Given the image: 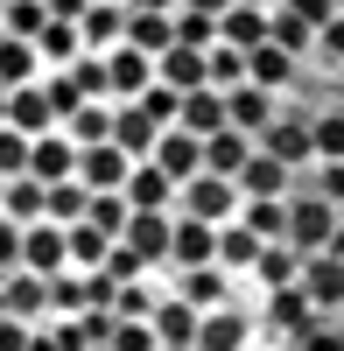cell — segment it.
Returning <instances> with one entry per match:
<instances>
[{
    "mask_svg": "<svg viewBox=\"0 0 344 351\" xmlns=\"http://www.w3.org/2000/svg\"><path fill=\"white\" fill-rule=\"evenodd\" d=\"M197 260H211V225L176 211L169 218V267H197Z\"/></svg>",
    "mask_w": 344,
    "mask_h": 351,
    "instance_id": "603a6c76",
    "label": "cell"
},
{
    "mask_svg": "<svg viewBox=\"0 0 344 351\" xmlns=\"http://www.w3.org/2000/svg\"><path fill=\"white\" fill-rule=\"evenodd\" d=\"M42 218H56V225L84 218V183H77V176H56V183H42Z\"/></svg>",
    "mask_w": 344,
    "mask_h": 351,
    "instance_id": "d590c367",
    "label": "cell"
},
{
    "mask_svg": "<svg viewBox=\"0 0 344 351\" xmlns=\"http://www.w3.org/2000/svg\"><path fill=\"white\" fill-rule=\"evenodd\" d=\"M8 267H21V225L0 211V274H8Z\"/></svg>",
    "mask_w": 344,
    "mask_h": 351,
    "instance_id": "f6af8a7d",
    "label": "cell"
},
{
    "mask_svg": "<svg viewBox=\"0 0 344 351\" xmlns=\"http://www.w3.org/2000/svg\"><path fill=\"white\" fill-rule=\"evenodd\" d=\"M64 134H71V141H106V134H112V106H106V99H77V106L64 112Z\"/></svg>",
    "mask_w": 344,
    "mask_h": 351,
    "instance_id": "836d02e7",
    "label": "cell"
},
{
    "mask_svg": "<svg viewBox=\"0 0 344 351\" xmlns=\"http://www.w3.org/2000/svg\"><path fill=\"white\" fill-rule=\"evenodd\" d=\"M28 169V134L0 120V176H21Z\"/></svg>",
    "mask_w": 344,
    "mask_h": 351,
    "instance_id": "ee69618b",
    "label": "cell"
},
{
    "mask_svg": "<svg viewBox=\"0 0 344 351\" xmlns=\"http://www.w3.org/2000/svg\"><path fill=\"white\" fill-rule=\"evenodd\" d=\"M176 43H190V49L218 43V14H204V8H183V0H176Z\"/></svg>",
    "mask_w": 344,
    "mask_h": 351,
    "instance_id": "60d3db41",
    "label": "cell"
},
{
    "mask_svg": "<svg viewBox=\"0 0 344 351\" xmlns=\"http://www.w3.org/2000/svg\"><path fill=\"white\" fill-rule=\"evenodd\" d=\"M155 351H190V344H155Z\"/></svg>",
    "mask_w": 344,
    "mask_h": 351,
    "instance_id": "816d5d0a",
    "label": "cell"
},
{
    "mask_svg": "<svg viewBox=\"0 0 344 351\" xmlns=\"http://www.w3.org/2000/svg\"><path fill=\"white\" fill-rule=\"evenodd\" d=\"M267 43H281V49H295L302 56V64H309V43H317V28H309L295 8H288V0H274V8H267Z\"/></svg>",
    "mask_w": 344,
    "mask_h": 351,
    "instance_id": "4dcf8cb0",
    "label": "cell"
},
{
    "mask_svg": "<svg viewBox=\"0 0 344 351\" xmlns=\"http://www.w3.org/2000/svg\"><path fill=\"white\" fill-rule=\"evenodd\" d=\"M127 8H176V0H127Z\"/></svg>",
    "mask_w": 344,
    "mask_h": 351,
    "instance_id": "681fc988",
    "label": "cell"
},
{
    "mask_svg": "<svg viewBox=\"0 0 344 351\" xmlns=\"http://www.w3.org/2000/svg\"><path fill=\"white\" fill-rule=\"evenodd\" d=\"M253 8H274V0H253Z\"/></svg>",
    "mask_w": 344,
    "mask_h": 351,
    "instance_id": "f5cc1de1",
    "label": "cell"
},
{
    "mask_svg": "<svg viewBox=\"0 0 344 351\" xmlns=\"http://www.w3.org/2000/svg\"><path fill=\"white\" fill-rule=\"evenodd\" d=\"M309 64H323V71H344V14L330 8L317 21V43H309Z\"/></svg>",
    "mask_w": 344,
    "mask_h": 351,
    "instance_id": "74e56055",
    "label": "cell"
},
{
    "mask_svg": "<svg viewBox=\"0 0 344 351\" xmlns=\"http://www.w3.org/2000/svg\"><path fill=\"white\" fill-rule=\"evenodd\" d=\"M295 267H302V253L288 246V239H260V253H253V281L260 288H281V281H295Z\"/></svg>",
    "mask_w": 344,
    "mask_h": 351,
    "instance_id": "f1b7e54d",
    "label": "cell"
},
{
    "mask_svg": "<svg viewBox=\"0 0 344 351\" xmlns=\"http://www.w3.org/2000/svg\"><path fill=\"white\" fill-rule=\"evenodd\" d=\"M155 77H162V84H176V92L204 84V49H190V43H169V49H155Z\"/></svg>",
    "mask_w": 344,
    "mask_h": 351,
    "instance_id": "4316f807",
    "label": "cell"
},
{
    "mask_svg": "<svg viewBox=\"0 0 344 351\" xmlns=\"http://www.w3.org/2000/svg\"><path fill=\"white\" fill-rule=\"evenodd\" d=\"M134 106L148 112L155 127H176V106H183V92H176V84H162V77H148V84L134 92Z\"/></svg>",
    "mask_w": 344,
    "mask_h": 351,
    "instance_id": "f35d334b",
    "label": "cell"
},
{
    "mask_svg": "<svg viewBox=\"0 0 344 351\" xmlns=\"http://www.w3.org/2000/svg\"><path fill=\"white\" fill-rule=\"evenodd\" d=\"M120 28H127V0H84V14H77V43L84 49H112Z\"/></svg>",
    "mask_w": 344,
    "mask_h": 351,
    "instance_id": "ac0fdd59",
    "label": "cell"
},
{
    "mask_svg": "<svg viewBox=\"0 0 344 351\" xmlns=\"http://www.w3.org/2000/svg\"><path fill=\"white\" fill-rule=\"evenodd\" d=\"M84 218H92L106 239H120V225H127V197H120V190H84Z\"/></svg>",
    "mask_w": 344,
    "mask_h": 351,
    "instance_id": "ab89813d",
    "label": "cell"
},
{
    "mask_svg": "<svg viewBox=\"0 0 344 351\" xmlns=\"http://www.w3.org/2000/svg\"><path fill=\"white\" fill-rule=\"evenodd\" d=\"M323 253H337V260H344V211H337V225H330V239H323Z\"/></svg>",
    "mask_w": 344,
    "mask_h": 351,
    "instance_id": "c3c4849f",
    "label": "cell"
},
{
    "mask_svg": "<svg viewBox=\"0 0 344 351\" xmlns=\"http://www.w3.org/2000/svg\"><path fill=\"white\" fill-rule=\"evenodd\" d=\"M274 106H281V92H267V84H253V77L225 84V120L246 127V134H260V127L274 120Z\"/></svg>",
    "mask_w": 344,
    "mask_h": 351,
    "instance_id": "4fadbf2b",
    "label": "cell"
},
{
    "mask_svg": "<svg viewBox=\"0 0 344 351\" xmlns=\"http://www.w3.org/2000/svg\"><path fill=\"white\" fill-rule=\"evenodd\" d=\"M8 127H21V134H42V127H56V112H49V99H42V84H36V77L8 84Z\"/></svg>",
    "mask_w": 344,
    "mask_h": 351,
    "instance_id": "cb8c5ba5",
    "label": "cell"
},
{
    "mask_svg": "<svg viewBox=\"0 0 344 351\" xmlns=\"http://www.w3.org/2000/svg\"><path fill=\"white\" fill-rule=\"evenodd\" d=\"M246 337H253V309H232V295H225V302H211L197 316L190 351H246Z\"/></svg>",
    "mask_w": 344,
    "mask_h": 351,
    "instance_id": "277c9868",
    "label": "cell"
},
{
    "mask_svg": "<svg viewBox=\"0 0 344 351\" xmlns=\"http://www.w3.org/2000/svg\"><path fill=\"white\" fill-rule=\"evenodd\" d=\"M176 127H190V134L225 127V92H218V84H190V92H183V106H176Z\"/></svg>",
    "mask_w": 344,
    "mask_h": 351,
    "instance_id": "d4e9b609",
    "label": "cell"
},
{
    "mask_svg": "<svg viewBox=\"0 0 344 351\" xmlns=\"http://www.w3.org/2000/svg\"><path fill=\"white\" fill-rule=\"evenodd\" d=\"M0 316H8V295H0Z\"/></svg>",
    "mask_w": 344,
    "mask_h": 351,
    "instance_id": "db71d44e",
    "label": "cell"
},
{
    "mask_svg": "<svg viewBox=\"0 0 344 351\" xmlns=\"http://www.w3.org/2000/svg\"><path fill=\"white\" fill-rule=\"evenodd\" d=\"M120 197H127V211H176V183L140 155V162H127V183H120Z\"/></svg>",
    "mask_w": 344,
    "mask_h": 351,
    "instance_id": "30bf717a",
    "label": "cell"
},
{
    "mask_svg": "<svg viewBox=\"0 0 344 351\" xmlns=\"http://www.w3.org/2000/svg\"><path fill=\"white\" fill-rule=\"evenodd\" d=\"M176 295H183L190 309H211V302H225V295H232V274H225L218 260H197V267H176Z\"/></svg>",
    "mask_w": 344,
    "mask_h": 351,
    "instance_id": "2e32d148",
    "label": "cell"
},
{
    "mask_svg": "<svg viewBox=\"0 0 344 351\" xmlns=\"http://www.w3.org/2000/svg\"><path fill=\"white\" fill-rule=\"evenodd\" d=\"M169 218H176V211H127L120 246L140 260V267H162V260H169Z\"/></svg>",
    "mask_w": 344,
    "mask_h": 351,
    "instance_id": "8992f818",
    "label": "cell"
},
{
    "mask_svg": "<svg viewBox=\"0 0 344 351\" xmlns=\"http://www.w3.org/2000/svg\"><path fill=\"white\" fill-rule=\"evenodd\" d=\"M28 176H42V183H56V176H77V141H71L64 127L28 134Z\"/></svg>",
    "mask_w": 344,
    "mask_h": 351,
    "instance_id": "8fae6325",
    "label": "cell"
},
{
    "mask_svg": "<svg viewBox=\"0 0 344 351\" xmlns=\"http://www.w3.org/2000/svg\"><path fill=\"white\" fill-rule=\"evenodd\" d=\"M218 43H232V49L267 43V8H253V0H225V8H218Z\"/></svg>",
    "mask_w": 344,
    "mask_h": 351,
    "instance_id": "ffe728a7",
    "label": "cell"
},
{
    "mask_svg": "<svg viewBox=\"0 0 344 351\" xmlns=\"http://www.w3.org/2000/svg\"><path fill=\"white\" fill-rule=\"evenodd\" d=\"M36 71H42L36 43H28V36H8V28H0V84H21V77H36Z\"/></svg>",
    "mask_w": 344,
    "mask_h": 351,
    "instance_id": "e575fe53",
    "label": "cell"
},
{
    "mask_svg": "<svg viewBox=\"0 0 344 351\" xmlns=\"http://www.w3.org/2000/svg\"><path fill=\"white\" fill-rule=\"evenodd\" d=\"M330 225H337V204H330L323 190H309V183H302V197L288 190V246H295V253H317V246L330 239Z\"/></svg>",
    "mask_w": 344,
    "mask_h": 351,
    "instance_id": "3957f363",
    "label": "cell"
},
{
    "mask_svg": "<svg viewBox=\"0 0 344 351\" xmlns=\"http://www.w3.org/2000/svg\"><path fill=\"white\" fill-rule=\"evenodd\" d=\"M246 148H253V134L225 120V127H211V134H204V169H218V176H232V169L246 162Z\"/></svg>",
    "mask_w": 344,
    "mask_h": 351,
    "instance_id": "f546056e",
    "label": "cell"
},
{
    "mask_svg": "<svg viewBox=\"0 0 344 351\" xmlns=\"http://www.w3.org/2000/svg\"><path fill=\"white\" fill-rule=\"evenodd\" d=\"M148 162L169 176V183H183V176H197V169H204V134H190V127H155Z\"/></svg>",
    "mask_w": 344,
    "mask_h": 351,
    "instance_id": "5b68a950",
    "label": "cell"
},
{
    "mask_svg": "<svg viewBox=\"0 0 344 351\" xmlns=\"http://www.w3.org/2000/svg\"><path fill=\"white\" fill-rule=\"evenodd\" d=\"M77 183L84 190H120L127 183V155L112 141H77Z\"/></svg>",
    "mask_w": 344,
    "mask_h": 351,
    "instance_id": "9a60e30c",
    "label": "cell"
},
{
    "mask_svg": "<svg viewBox=\"0 0 344 351\" xmlns=\"http://www.w3.org/2000/svg\"><path fill=\"white\" fill-rule=\"evenodd\" d=\"M28 43H36V56H42L49 71H56V64H71V56L84 49V43H77V21H64V14H42V28H36Z\"/></svg>",
    "mask_w": 344,
    "mask_h": 351,
    "instance_id": "83f0119b",
    "label": "cell"
},
{
    "mask_svg": "<svg viewBox=\"0 0 344 351\" xmlns=\"http://www.w3.org/2000/svg\"><path fill=\"white\" fill-rule=\"evenodd\" d=\"M239 218L260 239H288V197H239Z\"/></svg>",
    "mask_w": 344,
    "mask_h": 351,
    "instance_id": "1f68e13d",
    "label": "cell"
},
{
    "mask_svg": "<svg viewBox=\"0 0 344 351\" xmlns=\"http://www.w3.org/2000/svg\"><path fill=\"white\" fill-rule=\"evenodd\" d=\"M120 36L134 43V49H169V43H176V8H127V28H120Z\"/></svg>",
    "mask_w": 344,
    "mask_h": 351,
    "instance_id": "44dd1931",
    "label": "cell"
},
{
    "mask_svg": "<svg viewBox=\"0 0 344 351\" xmlns=\"http://www.w3.org/2000/svg\"><path fill=\"white\" fill-rule=\"evenodd\" d=\"M0 295H8V309L21 316V324H42V316H49V288H42L36 267H8V274H0Z\"/></svg>",
    "mask_w": 344,
    "mask_h": 351,
    "instance_id": "e0dca14e",
    "label": "cell"
},
{
    "mask_svg": "<svg viewBox=\"0 0 344 351\" xmlns=\"http://www.w3.org/2000/svg\"><path fill=\"white\" fill-rule=\"evenodd\" d=\"M148 77H155V56H148V49H134L127 36L106 49V99H134Z\"/></svg>",
    "mask_w": 344,
    "mask_h": 351,
    "instance_id": "9c48e42d",
    "label": "cell"
},
{
    "mask_svg": "<svg viewBox=\"0 0 344 351\" xmlns=\"http://www.w3.org/2000/svg\"><path fill=\"white\" fill-rule=\"evenodd\" d=\"M21 351H64V344H56V330H49V324H28V337H21Z\"/></svg>",
    "mask_w": 344,
    "mask_h": 351,
    "instance_id": "bcb514c9",
    "label": "cell"
},
{
    "mask_svg": "<svg viewBox=\"0 0 344 351\" xmlns=\"http://www.w3.org/2000/svg\"><path fill=\"white\" fill-rule=\"evenodd\" d=\"M309 112H317L309 99H281V106H274V120L253 134V148H267L274 162H288V169L302 176L309 162H317V148H309Z\"/></svg>",
    "mask_w": 344,
    "mask_h": 351,
    "instance_id": "6da1fadb",
    "label": "cell"
},
{
    "mask_svg": "<svg viewBox=\"0 0 344 351\" xmlns=\"http://www.w3.org/2000/svg\"><path fill=\"white\" fill-rule=\"evenodd\" d=\"M267 316H274L281 330H309V324H317L323 309L302 295V281H281V288H267Z\"/></svg>",
    "mask_w": 344,
    "mask_h": 351,
    "instance_id": "484cf974",
    "label": "cell"
},
{
    "mask_svg": "<svg viewBox=\"0 0 344 351\" xmlns=\"http://www.w3.org/2000/svg\"><path fill=\"white\" fill-rule=\"evenodd\" d=\"M42 8H49V14H64V21H77V14H84V0H42Z\"/></svg>",
    "mask_w": 344,
    "mask_h": 351,
    "instance_id": "7dc6e473",
    "label": "cell"
},
{
    "mask_svg": "<svg viewBox=\"0 0 344 351\" xmlns=\"http://www.w3.org/2000/svg\"><path fill=\"white\" fill-rule=\"evenodd\" d=\"M302 71H309V64H302L295 49H281V43H253V49H246V77L267 84V92H288Z\"/></svg>",
    "mask_w": 344,
    "mask_h": 351,
    "instance_id": "5bb4252c",
    "label": "cell"
},
{
    "mask_svg": "<svg viewBox=\"0 0 344 351\" xmlns=\"http://www.w3.org/2000/svg\"><path fill=\"white\" fill-rule=\"evenodd\" d=\"M106 246H112V239H106L92 218H71V225H64V253H71V267H99Z\"/></svg>",
    "mask_w": 344,
    "mask_h": 351,
    "instance_id": "d6a6232c",
    "label": "cell"
},
{
    "mask_svg": "<svg viewBox=\"0 0 344 351\" xmlns=\"http://www.w3.org/2000/svg\"><path fill=\"white\" fill-rule=\"evenodd\" d=\"M106 351H155V330H148V316H120L106 337Z\"/></svg>",
    "mask_w": 344,
    "mask_h": 351,
    "instance_id": "b9f144b4",
    "label": "cell"
},
{
    "mask_svg": "<svg viewBox=\"0 0 344 351\" xmlns=\"http://www.w3.org/2000/svg\"><path fill=\"white\" fill-rule=\"evenodd\" d=\"M42 0H8V14H0V28H8V36H36V28H42Z\"/></svg>",
    "mask_w": 344,
    "mask_h": 351,
    "instance_id": "7bdbcfd3",
    "label": "cell"
},
{
    "mask_svg": "<svg viewBox=\"0 0 344 351\" xmlns=\"http://www.w3.org/2000/svg\"><path fill=\"white\" fill-rule=\"evenodd\" d=\"M106 141H112V148H120L127 162H140V155L155 148V120H148V112L127 99V106H112V134H106Z\"/></svg>",
    "mask_w": 344,
    "mask_h": 351,
    "instance_id": "7402d4cb",
    "label": "cell"
},
{
    "mask_svg": "<svg viewBox=\"0 0 344 351\" xmlns=\"http://www.w3.org/2000/svg\"><path fill=\"white\" fill-rule=\"evenodd\" d=\"M295 281H302V295L317 302V309H344V260L337 253H302V267H295Z\"/></svg>",
    "mask_w": 344,
    "mask_h": 351,
    "instance_id": "ba28073f",
    "label": "cell"
},
{
    "mask_svg": "<svg viewBox=\"0 0 344 351\" xmlns=\"http://www.w3.org/2000/svg\"><path fill=\"white\" fill-rule=\"evenodd\" d=\"M246 77V49H232V43H204V84H239Z\"/></svg>",
    "mask_w": 344,
    "mask_h": 351,
    "instance_id": "8d00e7d4",
    "label": "cell"
},
{
    "mask_svg": "<svg viewBox=\"0 0 344 351\" xmlns=\"http://www.w3.org/2000/svg\"><path fill=\"white\" fill-rule=\"evenodd\" d=\"M197 316H204V309H190L183 295H155L148 302V330H155V344H190L197 337Z\"/></svg>",
    "mask_w": 344,
    "mask_h": 351,
    "instance_id": "d6986e66",
    "label": "cell"
},
{
    "mask_svg": "<svg viewBox=\"0 0 344 351\" xmlns=\"http://www.w3.org/2000/svg\"><path fill=\"white\" fill-rule=\"evenodd\" d=\"M21 267H36V274L71 267V253H64V225H56V218H28V225H21Z\"/></svg>",
    "mask_w": 344,
    "mask_h": 351,
    "instance_id": "7c38bea8",
    "label": "cell"
},
{
    "mask_svg": "<svg viewBox=\"0 0 344 351\" xmlns=\"http://www.w3.org/2000/svg\"><path fill=\"white\" fill-rule=\"evenodd\" d=\"M0 120H8V84H0Z\"/></svg>",
    "mask_w": 344,
    "mask_h": 351,
    "instance_id": "f907efd6",
    "label": "cell"
},
{
    "mask_svg": "<svg viewBox=\"0 0 344 351\" xmlns=\"http://www.w3.org/2000/svg\"><path fill=\"white\" fill-rule=\"evenodd\" d=\"M232 183H239V197H288L295 190V169L274 162L267 148H246V162L232 169Z\"/></svg>",
    "mask_w": 344,
    "mask_h": 351,
    "instance_id": "52a82bcc",
    "label": "cell"
},
{
    "mask_svg": "<svg viewBox=\"0 0 344 351\" xmlns=\"http://www.w3.org/2000/svg\"><path fill=\"white\" fill-rule=\"evenodd\" d=\"M176 211L218 225V218L239 211V183H232V176H218V169H197V176H183V183H176Z\"/></svg>",
    "mask_w": 344,
    "mask_h": 351,
    "instance_id": "7a4b0ae2",
    "label": "cell"
}]
</instances>
